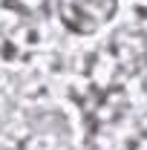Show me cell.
I'll list each match as a JSON object with an SVG mask.
<instances>
[{
    "label": "cell",
    "mask_w": 147,
    "mask_h": 150,
    "mask_svg": "<svg viewBox=\"0 0 147 150\" xmlns=\"http://www.w3.org/2000/svg\"><path fill=\"white\" fill-rule=\"evenodd\" d=\"M115 3L118 0H58V9H61V20L72 32L90 35L98 32L115 15Z\"/></svg>",
    "instance_id": "obj_1"
}]
</instances>
